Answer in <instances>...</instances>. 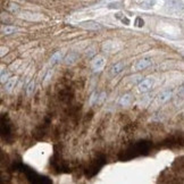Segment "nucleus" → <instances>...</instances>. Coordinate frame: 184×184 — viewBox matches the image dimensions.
<instances>
[{
    "label": "nucleus",
    "mask_w": 184,
    "mask_h": 184,
    "mask_svg": "<svg viewBox=\"0 0 184 184\" xmlns=\"http://www.w3.org/2000/svg\"><path fill=\"white\" fill-rule=\"evenodd\" d=\"M148 149H149V144L147 142H140V143H136L135 146H133L130 149V152H131V155L128 156V158H132V157H135V156H138V155H142L143 151H148Z\"/></svg>",
    "instance_id": "nucleus-1"
},
{
    "label": "nucleus",
    "mask_w": 184,
    "mask_h": 184,
    "mask_svg": "<svg viewBox=\"0 0 184 184\" xmlns=\"http://www.w3.org/2000/svg\"><path fill=\"white\" fill-rule=\"evenodd\" d=\"M151 65V58L149 57H144V58H141L135 63L134 65V71H142V69H146L147 67H149Z\"/></svg>",
    "instance_id": "nucleus-2"
},
{
    "label": "nucleus",
    "mask_w": 184,
    "mask_h": 184,
    "mask_svg": "<svg viewBox=\"0 0 184 184\" xmlns=\"http://www.w3.org/2000/svg\"><path fill=\"white\" fill-rule=\"evenodd\" d=\"M154 79H151V77H149V79H146L143 80L142 82L139 83V85H138V89H139L140 92H147V91H149L152 88V85H154Z\"/></svg>",
    "instance_id": "nucleus-3"
},
{
    "label": "nucleus",
    "mask_w": 184,
    "mask_h": 184,
    "mask_svg": "<svg viewBox=\"0 0 184 184\" xmlns=\"http://www.w3.org/2000/svg\"><path fill=\"white\" fill-rule=\"evenodd\" d=\"M79 25L87 30H100L101 29V25L96 21H84V22L79 23Z\"/></svg>",
    "instance_id": "nucleus-4"
},
{
    "label": "nucleus",
    "mask_w": 184,
    "mask_h": 184,
    "mask_svg": "<svg viewBox=\"0 0 184 184\" xmlns=\"http://www.w3.org/2000/svg\"><path fill=\"white\" fill-rule=\"evenodd\" d=\"M105 64H106L105 58H104L102 56H97L93 58L92 63H91V66H92V68H93V71H100V69L104 68Z\"/></svg>",
    "instance_id": "nucleus-5"
},
{
    "label": "nucleus",
    "mask_w": 184,
    "mask_h": 184,
    "mask_svg": "<svg viewBox=\"0 0 184 184\" xmlns=\"http://www.w3.org/2000/svg\"><path fill=\"white\" fill-rule=\"evenodd\" d=\"M16 83H17V77L16 76H13L10 79H8L6 81V84H5V90L7 91V92H11L13 89L15 88Z\"/></svg>",
    "instance_id": "nucleus-6"
},
{
    "label": "nucleus",
    "mask_w": 184,
    "mask_h": 184,
    "mask_svg": "<svg viewBox=\"0 0 184 184\" xmlns=\"http://www.w3.org/2000/svg\"><path fill=\"white\" fill-rule=\"evenodd\" d=\"M170 97H172V91H162V93H159V96H158V101L160 104H164V102L168 101Z\"/></svg>",
    "instance_id": "nucleus-7"
},
{
    "label": "nucleus",
    "mask_w": 184,
    "mask_h": 184,
    "mask_svg": "<svg viewBox=\"0 0 184 184\" xmlns=\"http://www.w3.org/2000/svg\"><path fill=\"white\" fill-rule=\"evenodd\" d=\"M132 102V96L131 94H124L119 99V105L123 106V107H127V106L131 105Z\"/></svg>",
    "instance_id": "nucleus-8"
},
{
    "label": "nucleus",
    "mask_w": 184,
    "mask_h": 184,
    "mask_svg": "<svg viewBox=\"0 0 184 184\" xmlns=\"http://www.w3.org/2000/svg\"><path fill=\"white\" fill-rule=\"evenodd\" d=\"M123 69H124V64H123V63H117V64H115L113 67H112V74H113V75H117V74H119Z\"/></svg>",
    "instance_id": "nucleus-9"
},
{
    "label": "nucleus",
    "mask_w": 184,
    "mask_h": 184,
    "mask_svg": "<svg viewBox=\"0 0 184 184\" xmlns=\"http://www.w3.org/2000/svg\"><path fill=\"white\" fill-rule=\"evenodd\" d=\"M61 58H63V53H60V51H56L51 56V58H50V64H56V63L61 60Z\"/></svg>",
    "instance_id": "nucleus-10"
},
{
    "label": "nucleus",
    "mask_w": 184,
    "mask_h": 184,
    "mask_svg": "<svg viewBox=\"0 0 184 184\" xmlns=\"http://www.w3.org/2000/svg\"><path fill=\"white\" fill-rule=\"evenodd\" d=\"M76 59H77V56H76L75 53H69V55L65 58V64L66 65H73L76 61Z\"/></svg>",
    "instance_id": "nucleus-11"
},
{
    "label": "nucleus",
    "mask_w": 184,
    "mask_h": 184,
    "mask_svg": "<svg viewBox=\"0 0 184 184\" xmlns=\"http://www.w3.org/2000/svg\"><path fill=\"white\" fill-rule=\"evenodd\" d=\"M16 31H17V27L15 26H5L2 29V33L6 34V35H9V34L15 33Z\"/></svg>",
    "instance_id": "nucleus-12"
},
{
    "label": "nucleus",
    "mask_w": 184,
    "mask_h": 184,
    "mask_svg": "<svg viewBox=\"0 0 184 184\" xmlns=\"http://www.w3.org/2000/svg\"><path fill=\"white\" fill-rule=\"evenodd\" d=\"M33 91H34V82L32 81V82L29 83V85L26 87V93H27V96H31V94L33 93Z\"/></svg>",
    "instance_id": "nucleus-13"
},
{
    "label": "nucleus",
    "mask_w": 184,
    "mask_h": 184,
    "mask_svg": "<svg viewBox=\"0 0 184 184\" xmlns=\"http://www.w3.org/2000/svg\"><path fill=\"white\" fill-rule=\"evenodd\" d=\"M106 97H107V94H106L105 92H101V93L99 94V97H98V99H97V104H102V101L106 99Z\"/></svg>",
    "instance_id": "nucleus-14"
},
{
    "label": "nucleus",
    "mask_w": 184,
    "mask_h": 184,
    "mask_svg": "<svg viewBox=\"0 0 184 184\" xmlns=\"http://www.w3.org/2000/svg\"><path fill=\"white\" fill-rule=\"evenodd\" d=\"M7 76H8L7 73L5 74V72H4V71L1 72V83H5V81H6V79H7Z\"/></svg>",
    "instance_id": "nucleus-15"
}]
</instances>
